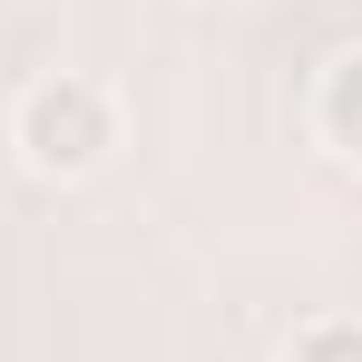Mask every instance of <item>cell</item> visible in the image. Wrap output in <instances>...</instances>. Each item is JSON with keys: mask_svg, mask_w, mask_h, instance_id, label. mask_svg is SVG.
<instances>
[{"mask_svg": "<svg viewBox=\"0 0 362 362\" xmlns=\"http://www.w3.org/2000/svg\"><path fill=\"white\" fill-rule=\"evenodd\" d=\"M127 147V98L108 69H40L10 98V157L40 186H88L108 177Z\"/></svg>", "mask_w": 362, "mask_h": 362, "instance_id": "6da1fadb", "label": "cell"}, {"mask_svg": "<svg viewBox=\"0 0 362 362\" xmlns=\"http://www.w3.org/2000/svg\"><path fill=\"white\" fill-rule=\"evenodd\" d=\"M303 137H313V157H323V167L362 177V40L323 49L313 88H303Z\"/></svg>", "mask_w": 362, "mask_h": 362, "instance_id": "7a4b0ae2", "label": "cell"}, {"mask_svg": "<svg viewBox=\"0 0 362 362\" xmlns=\"http://www.w3.org/2000/svg\"><path fill=\"white\" fill-rule=\"evenodd\" d=\"M274 362H362V313H303Z\"/></svg>", "mask_w": 362, "mask_h": 362, "instance_id": "3957f363", "label": "cell"}]
</instances>
